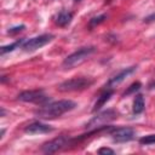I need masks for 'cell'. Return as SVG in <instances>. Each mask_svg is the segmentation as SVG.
I'll return each instance as SVG.
<instances>
[{
	"label": "cell",
	"mask_w": 155,
	"mask_h": 155,
	"mask_svg": "<svg viewBox=\"0 0 155 155\" xmlns=\"http://www.w3.org/2000/svg\"><path fill=\"white\" fill-rule=\"evenodd\" d=\"M76 107V103L70 99H62L57 102H52L48 104H44L42 108L35 111L36 116L40 119H56L61 115L73 110Z\"/></svg>",
	"instance_id": "1"
},
{
	"label": "cell",
	"mask_w": 155,
	"mask_h": 155,
	"mask_svg": "<svg viewBox=\"0 0 155 155\" xmlns=\"http://www.w3.org/2000/svg\"><path fill=\"white\" fill-rule=\"evenodd\" d=\"M93 84V80L88 78H71L69 80H65L58 85V91L61 92H73V91H82L85 88H88Z\"/></svg>",
	"instance_id": "2"
},
{
	"label": "cell",
	"mask_w": 155,
	"mask_h": 155,
	"mask_svg": "<svg viewBox=\"0 0 155 155\" xmlns=\"http://www.w3.org/2000/svg\"><path fill=\"white\" fill-rule=\"evenodd\" d=\"M94 51H96V48H94L93 46H90V47H81L80 50H78V51H75L74 53L69 54V56L64 59L63 67H64L65 69H71V68L79 65V64H81L82 62H85L86 58L90 57Z\"/></svg>",
	"instance_id": "3"
},
{
	"label": "cell",
	"mask_w": 155,
	"mask_h": 155,
	"mask_svg": "<svg viewBox=\"0 0 155 155\" xmlns=\"http://www.w3.org/2000/svg\"><path fill=\"white\" fill-rule=\"evenodd\" d=\"M18 99L22 102H29L35 104H46L50 101V97L45 94L42 90H29L21 92L18 94Z\"/></svg>",
	"instance_id": "4"
},
{
	"label": "cell",
	"mask_w": 155,
	"mask_h": 155,
	"mask_svg": "<svg viewBox=\"0 0 155 155\" xmlns=\"http://www.w3.org/2000/svg\"><path fill=\"white\" fill-rule=\"evenodd\" d=\"M116 117V113L111 109H108L105 111H102L99 114H97L93 119H91L87 124H86V127L87 128H101V127H104L105 124L113 121L114 119Z\"/></svg>",
	"instance_id": "5"
},
{
	"label": "cell",
	"mask_w": 155,
	"mask_h": 155,
	"mask_svg": "<svg viewBox=\"0 0 155 155\" xmlns=\"http://www.w3.org/2000/svg\"><path fill=\"white\" fill-rule=\"evenodd\" d=\"M53 39V35L51 34H42L35 38H31L29 40H27L25 42H23V50L24 51H35L42 46H45L46 44H48L51 40Z\"/></svg>",
	"instance_id": "6"
},
{
	"label": "cell",
	"mask_w": 155,
	"mask_h": 155,
	"mask_svg": "<svg viewBox=\"0 0 155 155\" xmlns=\"http://www.w3.org/2000/svg\"><path fill=\"white\" fill-rule=\"evenodd\" d=\"M111 137L113 140L116 143H125L131 140L134 137V131L130 127H119V128H111Z\"/></svg>",
	"instance_id": "7"
},
{
	"label": "cell",
	"mask_w": 155,
	"mask_h": 155,
	"mask_svg": "<svg viewBox=\"0 0 155 155\" xmlns=\"http://www.w3.org/2000/svg\"><path fill=\"white\" fill-rule=\"evenodd\" d=\"M68 143H69V139L65 136H61V137H57V138L45 143L42 145V151L46 154H52V153H56V151L61 150L62 148H64Z\"/></svg>",
	"instance_id": "8"
},
{
	"label": "cell",
	"mask_w": 155,
	"mask_h": 155,
	"mask_svg": "<svg viewBox=\"0 0 155 155\" xmlns=\"http://www.w3.org/2000/svg\"><path fill=\"white\" fill-rule=\"evenodd\" d=\"M27 133L29 134H41V133H48V132H52L53 128L50 126V125H46V124H42V122H33L30 125H28L24 130Z\"/></svg>",
	"instance_id": "9"
},
{
	"label": "cell",
	"mask_w": 155,
	"mask_h": 155,
	"mask_svg": "<svg viewBox=\"0 0 155 155\" xmlns=\"http://www.w3.org/2000/svg\"><path fill=\"white\" fill-rule=\"evenodd\" d=\"M134 70H136V68H134V67L126 68V69L121 70V71H120L117 75H115L114 78H111V79H110V81L108 82V86H114V85L120 84L122 80H125V78H127V76H128L130 74H132Z\"/></svg>",
	"instance_id": "10"
},
{
	"label": "cell",
	"mask_w": 155,
	"mask_h": 155,
	"mask_svg": "<svg viewBox=\"0 0 155 155\" xmlns=\"http://www.w3.org/2000/svg\"><path fill=\"white\" fill-rule=\"evenodd\" d=\"M73 19V13L68 12V11H61L58 13V16L56 17V23L59 27H65L68 25Z\"/></svg>",
	"instance_id": "11"
},
{
	"label": "cell",
	"mask_w": 155,
	"mask_h": 155,
	"mask_svg": "<svg viewBox=\"0 0 155 155\" xmlns=\"http://www.w3.org/2000/svg\"><path fill=\"white\" fill-rule=\"evenodd\" d=\"M113 96V91L111 90H108V91H105L104 93H102L99 97H98V99H97V102L94 103V107H93V111H97V110H99L109 99H110V97Z\"/></svg>",
	"instance_id": "12"
},
{
	"label": "cell",
	"mask_w": 155,
	"mask_h": 155,
	"mask_svg": "<svg viewBox=\"0 0 155 155\" xmlns=\"http://www.w3.org/2000/svg\"><path fill=\"white\" fill-rule=\"evenodd\" d=\"M144 109V99L142 96H136L134 101H133V113L134 114H140Z\"/></svg>",
	"instance_id": "13"
},
{
	"label": "cell",
	"mask_w": 155,
	"mask_h": 155,
	"mask_svg": "<svg viewBox=\"0 0 155 155\" xmlns=\"http://www.w3.org/2000/svg\"><path fill=\"white\" fill-rule=\"evenodd\" d=\"M23 42V40H17L16 42H13V44H11V45H7V46H2L1 47V54H4V53H6V52H11V51H13L16 47H18Z\"/></svg>",
	"instance_id": "14"
},
{
	"label": "cell",
	"mask_w": 155,
	"mask_h": 155,
	"mask_svg": "<svg viewBox=\"0 0 155 155\" xmlns=\"http://www.w3.org/2000/svg\"><path fill=\"white\" fill-rule=\"evenodd\" d=\"M139 143L140 144H154L155 143V134H148V136H144L139 139Z\"/></svg>",
	"instance_id": "15"
},
{
	"label": "cell",
	"mask_w": 155,
	"mask_h": 155,
	"mask_svg": "<svg viewBox=\"0 0 155 155\" xmlns=\"http://www.w3.org/2000/svg\"><path fill=\"white\" fill-rule=\"evenodd\" d=\"M104 19H105V15H101V16H98V17H93V18L90 21L88 27H90V28H93V27L98 25L99 23H102Z\"/></svg>",
	"instance_id": "16"
},
{
	"label": "cell",
	"mask_w": 155,
	"mask_h": 155,
	"mask_svg": "<svg viewBox=\"0 0 155 155\" xmlns=\"http://www.w3.org/2000/svg\"><path fill=\"white\" fill-rule=\"evenodd\" d=\"M140 88V82H134V84H132L126 91H125V93H124V96H127V94H131V93H133V92H136V91H138Z\"/></svg>",
	"instance_id": "17"
},
{
	"label": "cell",
	"mask_w": 155,
	"mask_h": 155,
	"mask_svg": "<svg viewBox=\"0 0 155 155\" xmlns=\"http://www.w3.org/2000/svg\"><path fill=\"white\" fill-rule=\"evenodd\" d=\"M23 29H24V25H18V27H15V28L8 29V30H7V33H8L10 35H13V34H17V33L22 31Z\"/></svg>",
	"instance_id": "18"
},
{
	"label": "cell",
	"mask_w": 155,
	"mask_h": 155,
	"mask_svg": "<svg viewBox=\"0 0 155 155\" xmlns=\"http://www.w3.org/2000/svg\"><path fill=\"white\" fill-rule=\"evenodd\" d=\"M98 154H102V155H107V154L113 155V154H114V150L110 149V148H101V149L98 150Z\"/></svg>",
	"instance_id": "19"
},
{
	"label": "cell",
	"mask_w": 155,
	"mask_h": 155,
	"mask_svg": "<svg viewBox=\"0 0 155 155\" xmlns=\"http://www.w3.org/2000/svg\"><path fill=\"white\" fill-rule=\"evenodd\" d=\"M151 18H155V15H153V16H150V17H147V18H145V21H147V22H149V21H151Z\"/></svg>",
	"instance_id": "20"
},
{
	"label": "cell",
	"mask_w": 155,
	"mask_h": 155,
	"mask_svg": "<svg viewBox=\"0 0 155 155\" xmlns=\"http://www.w3.org/2000/svg\"><path fill=\"white\" fill-rule=\"evenodd\" d=\"M76 1H79V0H76Z\"/></svg>",
	"instance_id": "21"
}]
</instances>
